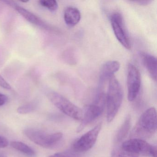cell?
<instances>
[{"instance_id":"cell-24","label":"cell","mask_w":157,"mask_h":157,"mask_svg":"<svg viewBox=\"0 0 157 157\" xmlns=\"http://www.w3.org/2000/svg\"><path fill=\"white\" fill-rule=\"evenodd\" d=\"M0 157H6V156L4 155V154H3V153L0 152Z\"/></svg>"},{"instance_id":"cell-10","label":"cell","mask_w":157,"mask_h":157,"mask_svg":"<svg viewBox=\"0 0 157 157\" xmlns=\"http://www.w3.org/2000/svg\"><path fill=\"white\" fill-rule=\"evenodd\" d=\"M120 67V64L116 60L109 61L104 64L100 71L98 90L103 91L106 82L114 76V73L118 71Z\"/></svg>"},{"instance_id":"cell-20","label":"cell","mask_w":157,"mask_h":157,"mask_svg":"<svg viewBox=\"0 0 157 157\" xmlns=\"http://www.w3.org/2000/svg\"><path fill=\"white\" fill-rule=\"evenodd\" d=\"M0 86L7 90H10L11 89V87L10 84L7 82L1 75H0Z\"/></svg>"},{"instance_id":"cell-4","label":"cell","mask_w":157,"mask_h":157,"mask_svg":"<svg viewBox=\"0 0 157 157\" xmlns=\"http://www.w3.org/2000/svg\"><path fill=\"white\" fill-rule=\"evenodd\" d=\"M24 133L31 141L46 148H51L55 147L63 137V134L60 132L49 134L34 128H26Z\"/></svg>"},{"instance_id":"cell-7","label":"cell","mask_w":157,"mask_h":157,"mask_svg":"<svg viewBox=\"0 0 157 157\" xmlns=\"http://www.w3.org/2000/svg\"><path fill=\"white\" fill-rule=\"evenodd\" d=\"M110 21L114 33L118 42L125 48L130 49L131 41L127 32L122 15L119 13H114L111 15Z\"/></svg>"},{"instance_id":"cell-9","label":"cell","mask_w":157,"mask_h":157,"mask_svg":"<svg viewBox=\"0 0 157 157\" xmlns=\"http://www.w3.org/2000/svg\"><path fill=\"white\" fill-rule=\"evenodd\" d=\"M101 128V124L100 123L82 136L73 144L74 151L76 153H80L90 149L96 142Z\"/></svg>"},{"instance_id":"cell-18","label":"cell","mask_w":157,"mask_h":157,"mask_svg":"<svg viewBox=\"0 0 157 157\" xmlns=\"http://www.w3.org/2000/svg\"><path fill=\"white\" fill-rule=\"evenodd\" d=\"M34 105L32 104H28L20 106L17 109V112L21 114H26L33 112L34 109Z\"/></svg>"},{"instance_id":"cell-17","label":"cell","mask_w":157,"mask_h":157,"mask_svg":"<svg viewBox=\"0 0 157 157\" xmlns=\"http://www.w3.org/2000/svg\"><path fill=\"white\" fill-rule=\"evenodd\" d=\"M39 4L51 11H55L58 8L57 2L55 0H42L39 2Z\"/></svg>"},{"instance_id":"cell-3","label":"cell","mask_w":157,"mask_h":157,"mask_svg":"<svg viewBox=\"0 0 157 157\" xmlns=\"http://www.w3.org/2000/svg\"><path fill=\"white\" fill-rule=\"evenodd\" d=\"M106 95L103 91H98L95 101L86 108L81 123L77 128L78 133L81 132L87 126L93 122L102 113L105 103Z\"/></svg>"},{"instance_id":"cell-13","label":"cell","mask_w":157,"mask_h":157,"mask_svg":"<svg viewBox=\"0 0 157 157\" xmlns=\"http://www.w3.org/2000/svg\"><path fill=\"white\" fill-rule=\"evenodd\" d=\"M80 12L75 7H69L65 10L64 19L66 23L69 26L77 25L81 20Z\"/></svg>"},{"instance_id":"cell-11","label":"cell","mask_w":157,"mask_h":157,"mask_svg":"<svg viewBox=\"0 0 157 157\" xmlns=\"http://www.w3.org/2000/svg\"><path fill=\"white\" fill-rule=\"evenodd\" d=\"M7 4L14 8L20 14H21L24 18H25L27 21L37 26H40L44 29H48V26L44 23L40 18L36 15L31 13L29 11L25 10L22 7H20L16 5L15 3L10 1H5Z\"/></svg>"},{"instance_id":"cell-16","label":"cell","mask_w":157,"mask_h":157,"mask_svg":"<svg viewBox=\"0 0 157 157\" xmlns=\"http://www.w3.org/2000/svg\"><path fill=\"white\" fill-rule=\"evenodd\" d=\"M111 157H139V155L128 151L122 147H116L113 150Z\"/></svg>"},{"instance_id":"cell-21","label":"cell","mask_w":157,"mask_h":157,"mask_svg":"<svg viewBox=\"0 0 157 157\" xmlns=\"http://www.w3.org/2000/svg\"><path fill=\"white\" fill-rule=\"evenodd\" d=\"M8 141L5 137L0 136V148H4L8 145Z\"/></svg>"},{"instance_id":"cell-15","label":"cell","mask_w":157,"mask_h":157,"mask_svg":"<svg viewBox=\"0 0 157 157\" xmlns=\"http://www.w3.org/2000/svg\"><path fill=\"white\" fill-rule=\"evenodd\" d=\"M11 145L13 148L21 151L26 156L30 157H34L36 156V152L34 151L28 145L21 141H12Z\"/></svg>"},{"instance_id":"cell-2","label":"cell","mask_w":157,"mask_h":157,"mask_svg":"<svg viewBox=\"0 0 157 157\" xmlns=\"http://www.w3.org/2000/svg\"><path fill=\"white\" fill-rule=\"evenodd\" d=\"M124 92L120 82L114 76L109 80L108 90L105 97L107 121L112 122L117 114L123 102Z\"/></svg>"},{"instance_id":"cell-1","label":"cell","mask_w":157,"mask_h":157,"mask_svg":"<svg viewBox=\"0 0 157 157\" xmlns=\"http://www.w3.org/2000/svg\"><path fill=\"white\" fill-rule=\"evenodd\" d=\"M156 130V110L154 107H151L141 115L131 131L130 137L145 140L150 138Z\"/></svg>"},{"instance_id":"cell-5","label":"cell","mask_w":157,"mask_h":157,"mask_svg":"<svg viewBox=\"0 0 157 157\" xmlns=\"http://www.w3.org/2000/svg\"><path fill=\"white\" fill-rule=\"evenodd\" d=\"M48 99L54 105L70 117L80 120L83 117L82 110L63 95L55 92L49 93Z\"/></svg>"},{"instance_id":"cell-6","label":"cell","mask_w":157,"mask_h":157,"mask_svg":"<svg viewBox=\"0 0 157 157\" xmlns=\"http://www.w3.org/2000/svg\"><path fill=\"white\" fill-rule=\"evenodd\" d=\"M121 147L125 150L139 155L157 157L156 147L150 145L143 140L131 138L123 142Z\"/></svg>"},{"instance_id":"cell-12","label":"cell","mask_w":157,"mask_h":157,"mask_svg":"<svg viewBox=\"0 0 157 157\" xmlns=\"http://www.w3.org/2000/svg\"><path fill=\"white\" fill-rule=\"evenodd\" d=\"M142 62L151 77L153 80H157V59L154 56L146 53H140Z\"/></svg>"},{"instance_id":"cell-8","label":"cell","mask_w":157,"mask_h":157,"mask_svg":"<svg viewBox=\"0 0 157 157\" xmlns=\"http://www.w3.org/2000/svg\"><path fill=\"white\" fill-rule=\"evenodd\" d=\"M141 87V76L137 68L129 64L127 69L128 99L133 101L136 98Z\"/></svg>"},{"instance_id":"cell-22","label":"cell","mask_w":157,"mask_h":157,"mask_svg":"<svg viewBox=\"0 0 157 157\" xmlns=\"http://www.w3.org/2000/svg\"><path fill=\"white\" fill-rule=\"evenodd\" d=\"M8 100V98L6 95L2 94L0 93V106L5 104Z\"/></svg>"},{"instance_id":"cell-19","label":"cell","mask_w":157,"mask_h":157,"mask_svg":"<svg viewBox=\"0 0 157 157\" xmlns=\"http://www.w3.org/2000/svg\"><path fill=\"white\" fill-rule=\"evenodd\" d=\"M76 152H59L51 155L48 157H79V155Z\"/></svg>"},{"instance_id":"cell-23","label":"cell","mask_w":157,"mask_h":157,"mask_svg":"<svg viewBox=\"0 0 157 157\" xmlns=\"http://www.w3.org/2000/svg\"><path fill=\"white\" fill-rule=\"evenodd\" d=\"M151 2V1H135L134 2L137 3L139 5H146L150 3Z\"/></svg>"},{"instance_id":"cell-14","label":"cell","mask_w":157,"mask_h":157,"mask_svg":"<svg viewBox=\"0 0 157 157\" xmlns=\"http://www.w3.org/2000/svg\"><path fill=\"white\" fill-rule=\"evenodd\" d=\"M131 116L128 115L116 136L115 140L117 143H119L123 141L127 136L131 127Z\"/></svg>"}]
</instances>
